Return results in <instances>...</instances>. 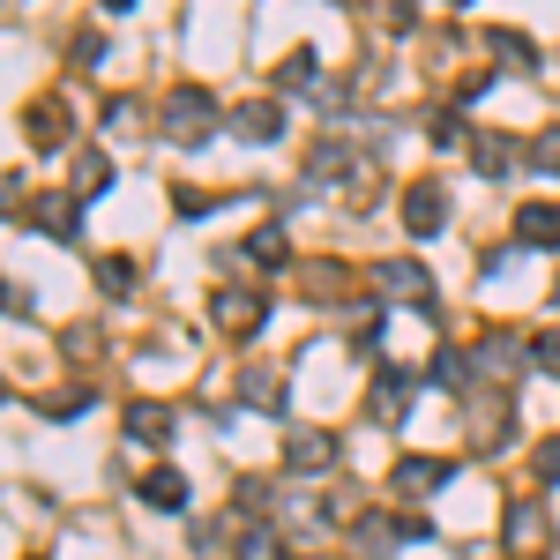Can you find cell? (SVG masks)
I'll return each mask as SVG.
<instances>
[{"label": "cell", "instance_id": "1", "mask_svg": "<svg viewBox=\"0 0 560 560\" xmlns=\"http://www.w3.org/2000/svg\"><path fill=\"white\" fill-rule=\"evenodd\" d=\"M210 128H217V105H210V90H173L165 97V135L173 142H210Z\"/></svg>", "mask_w": 560, "mask_h": 560}, {"label": "cell", "instance_id": "2", "mask_svg": "<svg viewBox=\"0 0 560 560\" xmlns=\"http://www.w3.org/2000/svg\"><path fill=\"white\" fill-rule=\"evenodd\" d=\"M404 224H411L419 240H427V232H441V224H448V195H441L433 179H419V187L404 195Z\"/></svg>", "mask_w": 560, "mask_h": 560}, {"label": "cell", "instance_id": "3", "mask_svg": "<svg viewBox=\"0 0 560 560\" xmlns=\"http://www.w3.org/2000/svg\"><path fill=\"white\" fill-rule=\"evenodd\" d=\"M284 464H300V471H322V464H337V433H322V427L284 433Z\"/></svg>", "mask_w": 560, "mask_h": 560}, {"label": "cell", "instance_id": "4", "mask_svg": "<svg viewBox=\"0 0 560 560\" xmlns=\"http://www.w3.org/2000/svg\"><path fill=\"white\" fill-rule=\"evenodd\" d=\"M261 322H269V306H261L255 292H217V329H247V337H255Z\"/></svg>", "mask_w": 560, "mask_h": 560}, {"label": "cell", "instance_id": "5", "mask_svg": "<svg viewBox=\"0 0 560 560\" xmlns=\"http://www.w3.org/2000/svg\"><path fill=\"white\" fill-rule=\"evenodd\" d=\"M448 471H456L448 456H404V464H396V486H404V493H433V486H448Z\"/></svg>", "mask_w": 560, "mask_h": 560}, {"label": "cell", "instance_id": "6", "mask_svg": "<svg viewBox=\"0 0 560 560\" xmlns=\"http://www.w3.org/2000/svg\"><path fill=\"white\" fill-rule=\"evenodd\" d=\"M374 284H382V292H404V300H433V277L419 269V261H382Z\"/></svg>", "mask_w": 560, "mask_h": 560}, {"label": "cell", "instance_id": "7", "mask_svg": "<svg viewBox=\"0 0 560 560\" xmlns=\"http://www.w3.org/2000/svg\"><path fill=\"white\" fill-rule=\"evenodd\" d=\"M516 240H523V247H560V210L523 202V210H516Z\"/></svg>", "mask_w": 560, "mask_h": 560}, {"label": "cell", "instance_id": "8", "mask_svg": "<svg viewBox=\"0 0 560 560\" xmlns=\"http://www.w3.org/2000/svg\"><path fill=\"white\" fill-rule=\"evenodd\" d=\"M232 135H240V142H277V135H284V113H277V105H240V113H232Z\"/></svg>", "mask_w": 560, "mask_h": 560}, {"label": "cell", "instance_id": "9", "mask_svg": "<svg viewBox=\"0 0 560 560\" xmlns=\"http://www.w3.org/2000/svg\"><path fill=\"white\" fill-rule=\"evenodd\" d=\"M128 433L150 441V448H165V441H173V411H165V404H128Z\"/></svg>", "mask_w": 560, "mask_h": 560}, {"label": "cell", "instance_id": "10", "mask_svg": "<svg viewBox=\"0 0 560 560\" xmlns=\"http://www.w3.org/2000/svg\"><path fill=\"white\" fill-rule=\"evenodd\" d=\"M38 224H45V232H60V240H75V232H83V202H75V195H45Z\"/></svg>", "mask_w": 560, "mask_h": 560}, {"label": "cell", "instance_id": "11", "mask_svg": "<svg viewBox=\"0 0 560 560\" xmlns=\"http://www.w3.org/2000/svg\"><path fill=\"white\" fill-rule=\"evenodd\" d=\"M142 501L165 509V516H179V509H187V478H179V471H150V478H142Z\"/></svg>", "mask_w": 560, "mask_h": 560}, {"label": "cell", "instance_id": "12", "mask_svg": "<svg viewBox=\"0 0 560 560\" xmlns=\"http://www.w3.org/2000/svg\"><path fill=\"white\" fill-rule=\"evenodd\" d=\"M404 404H411V374H404V366H382V374H374V411L396 419Z\"/></svg>", "mask_w": 560, "mask_h": 560}, {"label": "cell", "instance_id": "13", "mask_svg": "<svg viewBox=\"0 0 560 560\" xmlns=\"http://www.w3.org/2000/svg\"><path fill=\"white\" fill-rule=\"evenodd\" d=\"M240 396L261 404V411H277V404H284V382H277L269 366H247V374H240Z\"/></svg>", "mask_w": 560, "mask_h": 560}, {"label": "cell", "instance_id": "14", "mask_svg": "<svg viewBox=\"0 0 560 560\" xmlns=\"http://www.w3.org/2000/svg\"><path fill=\"white\" fill-rule=\"evenodd\" d=\"M247 255H255L261 269H284V255H292V247H284V232H277V224H261L255 240H247Z\"/></svg>", "mask_w": 560, "mask_h": 560}, {"label": "cell", "instance_id": "15", "mask_svg": "<svg viewBox=\"0 0 560 560\" xmlns=\"http://www.w3.org/2000/svg\"><path fill=\"white\" fill-rule=\"evenodd\" d=\"M538 523H546V509H538V501H516V509H509V546H530Z\"/></svg>", "mask_w": 560, "mask_h": 560}, {"label": "cell", "instance_id": "16", "mask_svg": "<svg viewBox=\"0 0 560 560\" xmlns=\"http://www.w3.org/2000/svg\"><path fill=\"white\" fill-rule=\"evenodd\" d=\"M471 165L501 179V173H509V142H501V135H478V142H471Z\"/></svg>", "mask_w": 560, "mask_h": 560}, {"label": "cell", "instance_id": "17", "mask_svg": "<svg viewBox=\"0 0 560 560\" xmlns=\"http://www.w3.org/2000/svg\"><path fill=\"white\" fill-rule=\"evenodd\" d=\"M75 179H83L75 195H105V179H113V165H105L97 150H83V158H75Z\"/></svg>", "mask_w": 560, "mask_h": 560}, {"label": "cell", "instance_id": "18", "mask_svg": "<svg viewBox=\"0 0 560 560\" xmlns=\"http://www.w3.org/2000/svg\"><path fill=\"white\" fill-rule=\"evenodd\" d=\"M232 553H240V560H284V553H277V530H261V523H255V530H240Z\"/></svg>", "mask_w": 560, "mask_h": 560}, {"label": "cell", "instance_id": "19", "mask_svg": "<svg viewBox=\"0 0 560 560\" xmlns=\"http://www.w3.org/2000/svg\"><path fill=\"white\" fill-rule=\"evenodd\" d=\"M314 75H322V60H314V52H292L277 83H284V90H314Z\"/></svg>", "mask_w": 560, "mask_h": 560}, {"label": "cell", "instance_id": "20", "mask_svg": "<svg viewBox=\"0 0 560 560\" xmlns=\"http://www.w3.org/2000/svg\"><path fill=\"white\" fill-rule=\"evenodd\" d=\"M314 173H322V179H345L351 173V150H345V142H322V150H314Z\"/></svg>", "mask_w": 560, "mask_h": 560}, {"label": "cell", "instance_id": "21", "mask_svg": "<svg viewBox=\"0 0 560 560\" xmlns=\"http://www.w3.org/2000/svg\"><path fill=\"white\" fill-rule=\"evenodd\" d=\"M509 359H523V351L509 345V337H486V345H478V366H493V374H516Z\"/></svg>", "mask_w": 560, "mask_h": 560}, {"label": "cell", "instance_id": "22", "mask_svg": "<svg viewBox=\"0 0 560 560\" xmlns=\"http://www.w3.org/2000/svg\"><path fill=\"white\" fill-rule=\"evenodd\" d=\"M97 284H105L113 300H128V292H135V261H105V269H97Z\"/></svg>", "mask_w": 560, "mask_h": 560}, {"label": "cell", "instance_id": "23", "mask_svg": "<svg viewBox=\"0 0 560 560\" xmlns=\"http://www.w3.org/2000/svg\"><path fill=\"white\" fill-rule=\"evenodd\" d=\"M427 382L433 388H464V359H456V351H441V359L427 366Z\"/></svg>", "mask_w": 560, "mask_h": 560}, {"label": "cell", "instance_id": "24", "mask_svg": "<svg viewBox=\"0 0 560 560\" xmlns=\"http://www.w3.org/2000/svg\"><path fill=\"white\" fill-rule=\"evenodd\" d=\"M486 45H493V52H501V60H530V38H516V31H486Z\"/></svg>", "mask_w": 560, "mask_h": 560}, {"label": "cell", "instance_id": "25", "mask_svg": "<svg viewBox=\"0 0 560 560\" xmlns=\"http://www.w3.org/2000/svg\"><path fill=\"white\" fill-rule=\"evenodd\" d=\"M388 538H396V530H388L382 516H366V523H359V546H366V553H396Z\"/></svg>", "mask_w": 560, "mask_h": 560}, {"label": "cell", "instance_id": "26", "mask_svg": "<svg viewBox=\"0 0 560 560\" xmlns=\"http://www.w3.org/2000/svg\"><path fill=\"white\" fill-rule=\"evenodd\" d=\"M530 158H538L546 173H560V128H546V135H538V142H530Z\"/></svg>", "mask_w": 560, "mask_h": 560}, {"label": "cell", "instance_id": "27", "mask_svg": "<svg viewBox=\"0 0 560 560\" xmlns=\"http://www.w3.org/2000/svg\"><path fill=\"white\" fill-rule=\"evenodd\" d=\"M75 60H83V68H97V60H105V38H97V31H83V38H75Z\"/></svg>", "mask_w": 560, "mask_h": 560}, {"label": "cell", "instance_id": "28", "mask_svg": "<svg viewBox=\"0 0 560 560\" xmlns=\"http://www.w3.org/2000/svg\"><path fill=\"white\" fill-rule=\"evenodd\" d=\"M68 411H90V388H68V396H52V419H68Z\"/></svg>", "mask_w": 560, "mask_h": 560}, {"label": "cell", "instance_id": "29", "mask_svg": "<svg viewBox=\"0 0 560 560\" xmlns=\"http://www.w3.org/2000/svg\"><path fill=\"white\" fill-rule=\"evenodd\" d=\"M0 306L8 314H31V284H0Z\"/></svg>", "mask_w": 560, "mask_h": 560}, {"label": "cell", "instance_id": "30", "mask_svg": "<svg viewBox=\"0 0 560 560\" xmlns=\"http://www.w3.org/2000/svg\"><path fill=\"white\" fill-rule=\"evenodd\" d=\"M538 478H560V441H538Z\"/></svg>", "mask_w": 560, "mask_h": 560}, {"label": "cell", "instance_id": "31", "mask_svg": "<svg viewBox=\"0 0 560 560\" xmlns=\"http://www.w3.org/2000/svg\"><path fill=\"white\" fill-rule=\"evenodd\" d=\"M530 359H538V366H553V374H560V337H538V345H530Z\"/></svg>", "mask_w": 560, "mask_h": 560}, {"label": "cell", "instance_id": "32", "mask_svg": "<svg viewBox=\"0 0 560 560\" xmlns=\"http://www.w3.org/2000/svg\"><path fill=\"white\" fill-rule=\"evenodd\" d=\"M8 202H15V179H0V210H8Z\"/></svg>", "mask_w": 560, "mask_h": 560}]
</instances>
